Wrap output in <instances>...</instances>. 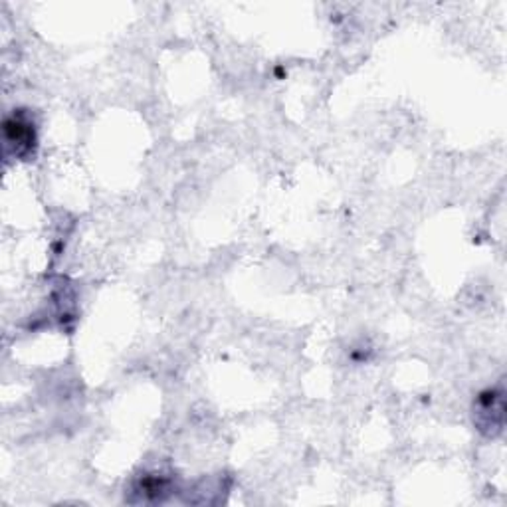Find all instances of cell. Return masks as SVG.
I'll return each mask as SVG.
<instances>
[{"instance_id":"cell-2","label":"cell","mask_w":507,"mask_h":507,"mask_svg":"<svg viewBox=\"0 0 507 507\" xmlns=\"http://www.w3.org/2000/svg\"><path fill=\"white\" fill-rule=\"evenodd\" d=\"M4 141L8 147L16 145V157H28L36 145L35 126L22 115H14L4 123Z\"/></svg>"},{"instance_id":"cell-3","label":"cell","mask_w":507,"mask_h":507,"mask_svg":"<svg viewBox=\"0 0 507 507\" xmlns=\"http://www.w3.org/2000/svg\"><path fill=\"white\" fill-rule=\"evenodd\" d=\"M139 492L145 495V500H161V497L169 492V481L163 476H145L143 481H141Z\"/></svg>"},{"instance_id":"cell-1","label":"cell","mask_w":507,"mask_h":507,"mask_svg":"<svg viewBox=\"0 0 507 507\" xmlns=\"http://www.w3.org/2000/svg\"><path fill=\"white\" fill-rule=\"evenodd\" d=\"M473 420L478 428L488 436H495L503 430V390L502 388H488L478 396V403L473 406Z\"/></svg>"}]
</instances>
